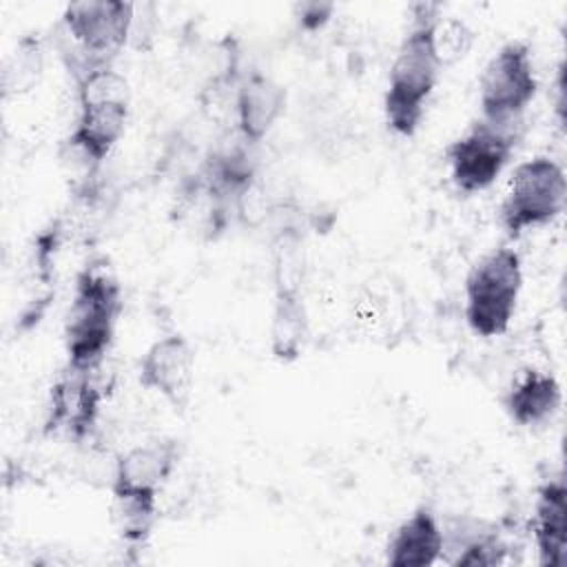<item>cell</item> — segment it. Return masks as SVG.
Returning <instances> with one entry per match:
<instances>
[{
	"label": "cell",
	"mask_w": 567,
	"mask_h": 567,
	"mask_svg": "<svg viewBox=\"0 0 567 567\" xmlns=\"http://www.w3.org/2000/svg\"><path fill=\"white\" fill-rule=\"evenodd\" d=\"M439 18V4L416 2L410 7V24L401 35L383 91V120L396 137L410 140L419 133L436 91L443 71L434 44Z\"/></svg>",
	"instance_id": "1"
},
{
	"label": "cell",
	"mask_w": 567,
	"mask_h": 567,
	"mask_svg": "<svg viewBox=\"0 0 567 567\" xmlns=\"http://www.w3.org/2000/svg\"><path fill=\"white\" fill-rule=\"evenodd\" d=\"M75 117L66 144L95 173L122 142L131 117V91L113 62L80 58L73 62Z\"/></svg>",
	"instance_id": "2"
},
{
	"label": "cell",
	"mask_w": 567,
	"mask_h": 567,
	"mask_svg": "<svg viewBox=\"0 0 567 567\" xmlns=\"http://www.w3.org/2000/svg\"><path fill=\"white\" fill-rule=\"evenodd\" d=\"M182 445L155 436L124 450L113 465L111 498L120 534L128 547H142L157 520L159 498L177 472Z\"/></svg>",
	"instance_id": "3"
},
{
	"label": "cell",
	"mask_w": 567,
	"mask_h": 567,
	"mask_svg": "<svg viewBox=\"0 0 567 567\" xmlns=\"http://www.w3.org/2000/svg\"><path fill=\"white\" fill-rule=\"evenodd\" d=\"M122 310V284L106 266L91 264L78 272L62 330L69 372L95 374L104 365L115 343Z\"/></svg>",
	"instance_id": "4"
},
{
	"label": "cell",
	"mask_w": 567,
	"mask_h": 567,
	"mask_svg": "<svg viewBox=\"0 0 567 567\" xmlns=\"http://www.w3.org/2000/svg\"><path fill=\"white\" fill-rule=\"evenodd\" d=\"M523 257L509 244L481 255L463 281V319L478 339L503 337L518 310L523 292Z\"/></svg>",
	"instance_id": "5"
},
{
	"label": "cell",
	"mask_w": 567,
	"mask_h": 567,
	"mask_svg": "<svg viewBox=\"0 0 567 567\" xmlns=\"http://www.w3.org/2000/svg\"><path fill=\"white\" fill-rule=\"evenodd\" d=\"M567 206L565 166L549 155L518 162L498 204V226L507 239L554 224Z\"/></svg>",
	"instance_id": "6"
},
{
	"label": "cell",
	"mask_w": 567,
	"mask_h": 567,
	"mask_svg": "<svg viewBox=\"0 0 567 567\" xmlns=\"http://www.w3.org/2000/svg\"><path fill=\"white\" fill-rule=\"evenodd\" d=\"M540 89L534 51L527 40L503 42L485 62L478 75L481 120L516 128Z\"/></svg>",
	"instance_id": "7"
},
{
	"label": "cell",
	"mask_w": 567,
	"mask_h": 567,
	"mask_svg": "<svg viewBox=\"0 0 567 567\" xmlns=\"http://www.w3.org/2000/svg\"><path fill=\"white\" fill-rule=\"evenodd\" d=\"M516 144V128L496 126L481 117L474 120L445 146V164L454 190L478 195L492 188L509 166Z\"/></svg>",
	"instance_id": "8"
},
{
	"label": "cell",
	"mask_w": 567,
	"mask_h": 567,
	"mask_svg": "<svg viewBox=\"0 0 567 567\" xmlns=\"http://www.w3.org/2000/svg\"><path fill=\"white\" fill-rule=\"evenodd\" d=\"M135 4L126 0H82L62 11V29L80 58L115 62L131 40Z\"/></svg>",
	"instance_id": "9"
},
{
	"label": "cell",
	"mask_w": 567,
	"mask_h": 567,
	"mask_svg": "<svg viewBox=\"0 0 567 567\" xmlns=\"http://www.w3.org/2000/svg\"><path fill=\"white\" fill-rule=\"evenodd\" d=\"M195 365L190 341L179 332H168L146 346L135 374L142 390L159 396L175 412H184L193 396Z\"/></svg>",
	"instance_id": "10"
},
{
	"label": "cell",
	"mask_w": 567,
	"mask_h": 567,
	"mask_svg": "<svg viewBox=\"0 0 567 567\" xmlns=\"http://www.w3.org/2000/svg\"><path fill=\"white\" fill-rule=\"evenodd\" d=\"M288 104V91L281 82L264 71L246 73L235 89V131L237 137L248 144H261L277 122L284 117Z\"/></svg>",
	"instance_id": "11"
},
{
	"label": "cell",
	"mask_w": 567,
	"mask_h": 567,
	"mask_svg": "<svg viewBox=\"0 0 567 567\" xmlns=\"http://www.w3.org/2000/svg\"><path fill=\"white\" fill-rule=\"evenodd\" d=\"M507 419L523 430L547 425L563 405V385L558 377L538 365H527L514 374L501 396Z\"/></svg>",
	"instance_id": "12"
},
{
	"label": "cell",
	"mask_w": 567,
	"mask_h": 567,
	"mask_svg": "<svg viewBox=\"0 0 567 567\" xmlns=\"http://www.w3.org/2000/svg\"><path fill=\"white\" fill-rule=\"evenodd\" d=\"M445 532L430 505H416L390 532L385 543L388 567H432L443 560Z\"/></svg>",
	"instance_id": "13"
},
{
	"label": "cell",
	"mask_w": 567,
	"mask_h": 567,
	"mask_svg": "<svg viewBox=\"0 0 567 567\" xmlns=\"http://www.w3.org/2000/svg\"><path fill=\"white\" fill-rule=\"evenodd\" d=\"M532 538L540 565L563 567L567 563V485L563 474H551L536 487Z\"/></svg>",
	"instance_id": "14"
},
{
	"label": "cell",
	"mask_w": 567,
	"mask_h": 567,
	"mask_svg": "<svg viewBox=\"0 0 567 567\" xmlns=\"http://www.w3.org/2000/svg\"><path fill=\"white\" fill-rule=\"evenodd\" d=\"M257 175L252 146L239 137L233 146L215 151L202 171V186L215 208L237 206L252 188Z\"/></svg>",
	"instance_id": "15"
},
{
	"label": "cell",
	"mask_w": 567,
	"mask_h": 567,
	"mask_svg": "<svg viewBox=\"0 0 567 567\" xmlns=\"http://www.w3.org/2000/svg\"><path fill=\"white\" fill-rule=\"evenodd\" d=\"M310 339V317L303 288L272 286L268 348L279 363L297 361Z\"/></svg>",
	"instance_id": "16"
},
{
	"label": "cell",
	"mask_w": 567,
	"mask_h": 567,
	"mask_svg": "<svg viewBox=\"0 0 567 567\" xmlns=\"http://www.w3.org/2000/svg\"><path fill=\"white\" fill-rule=\"evenodd\" d=\"M100 412V392L93 374L69 372L51 390L49 427H64L71 436H84Z\"/></svg>",
	"instance_id": "17"
},
{
	"label": "cell",
	"mask_w": 567,
	"mask_h": 567,
	"mask_svg": "<svg viewBox=\"0 0 567 567\" xmlns=\"http://www.w3.org/2000/svg\"><path fill=\"white\" fill-rule=\"evenodd\" d=\"M443 563L452 567H496L507 563L509 545L487 525L470 520L461 529H445Z\"/></svg>",
	"instance_id": "18"
},
{
	"label": "cell",
	"mask_w": 567,
	"mask_h": 567,
	"mask_svg": "<svg viewBox=\"0 0 567 567\" xmlns=\"http://www.w3.org/2000/svg\"><path fill=\"white\" fill-rule=\"evenodd\" d=\"M42 71V55L38 44L33 42H22L18 49L4 60V71H2V89L4 95H18L38 80Z\"/></svg>",
	"instance_id": "19"
},
{
	"label": "cell",
	"mask_w": 567,
	"mask_h": 567,
	"mask_svg": "<svg viewBox=\"0 0 567 567\" xmlns=\"http://www.w3.org/2000/svg\"><path fill=\"white\" fill-rule=\"evenodd\" d=\"M472 40H474V33L461 18H443V16L439 18L434 29V44L443 66L465 58V53L472 47Z\"/></svg>",
	"instance_id": "20"
},
{
	"label": "cell",
	"mask_w": 567,
	"mask_h": 567,
	"mask_svg": "<svg viewBox=\"0 0 567 567\" xmlns=\"http://www.w3.org/2000/svg\"><path fill=\"white\" fill-rule=\"evenodd\" d=\"M334 13V4L332 2H301L295 7V20L299 24L301 31L306 33H317L321 31Z\"/></svg>",
	"instance_id": "21"
}]
</instances>
